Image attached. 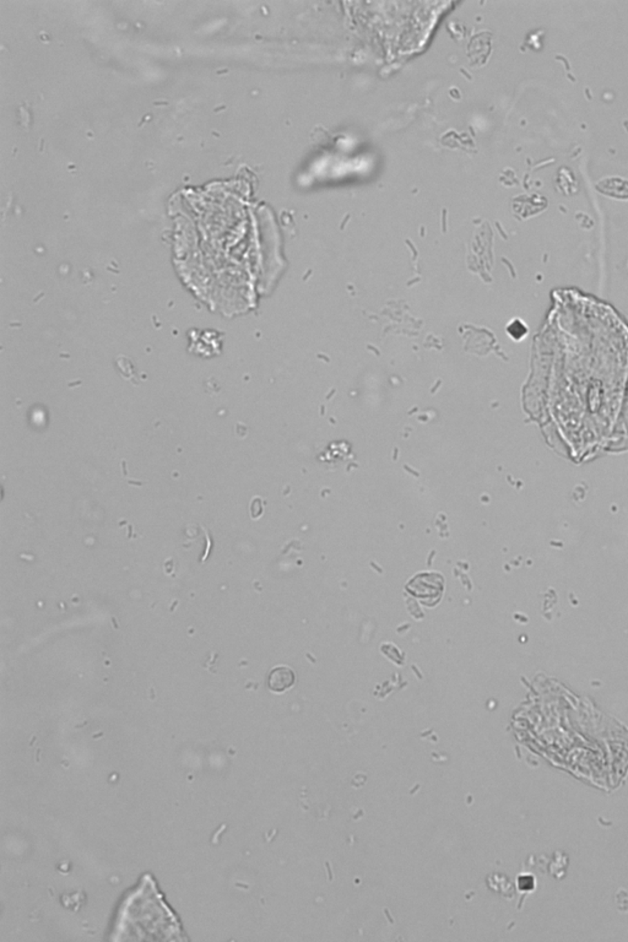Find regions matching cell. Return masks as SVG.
Wrapping results in <instances>:
<instances>
[{"mask_svg": "<svg viewBox=\"0 0 628 942\" xmlns=\"http://www.w3.org/2000/svg\"><path fill=\"white\" fill-rule=\"evenodd\" d=\"M596 189L612 198L628 199V182L622 178H607L596 184Z\"/></svg>", "mask_w": 628, "mask_h": 942, "instance_id": "obj_2", "label": "cell"}, {"mask_svg": "<svg viewBox=\"0 0 628 942\" xmlns=\"http://www.w3.org/2000/svg\"><path fill=\"white\" fill-rule=\"evenodd\" d=\"M508 333H509V335H512L513 337L520 339V337H523V336L527 334V328L524 326L522 322H514V323H512V324L508 326Z\"/></svg>", "mask_w": 628, "mask_h": 942, "instance_id": "obj_3", "label": "cell"}, {"mask_svg": "<svg viewBox=\"0 0 628 942\" xmlns=\"http://www.w3.org/2000/svg\"><path fill=\"white\" fill-rule=\"evenodd\" d=\"M295 681H296L295 672L290 667H274L268 676V687L271 692L282 694L291 689Z\"/></svg>", "mask_w": 628, "mask_h": 942, "instance_id": "obj_1", "label": "cell"}]
</instances>
